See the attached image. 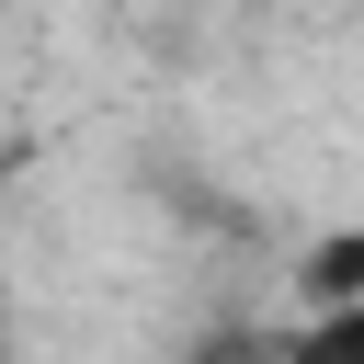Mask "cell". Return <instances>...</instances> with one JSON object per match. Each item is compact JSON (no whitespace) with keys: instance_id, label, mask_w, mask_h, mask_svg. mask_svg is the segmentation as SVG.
I'll list each match as a JSON object with an SVG mask.
<instances>
[{"instance_id":"cell-1","label":"cell","mask_w":364,"mask_h":364,"mask_svg":"<svg viewBox=\"0 0 364 364\" xmlns=\"http://www.w3.org/2000/svg\"><path fill=\"white\" fill-rule=\"evenodd\" d=\"M262 364H364V284H353V296H330V307H307Z\"/></svg>"},{"instance_id":"cell-2","label":"cell","mask_w":364,"mask_h":364,"mask_svg":"<svg viewBox=\"0 0 364 364\" xmlns=\"http://www.w3.org/2000/svg\"><path fill=\"white\" fill-rule=\"evenodd\" d=\"M364 284V228H330V239H307V262H296V296L307 307H330V296H353Z\"/></svg>"},{"instance_id":"cell-3","label":"cell","mask_w":364,"mask_h":364,"mask_svg":"<svg viewBox=\"0 0 364 364\" xmlns=\"http://www.w3.org/2000/svg\"><path fill=\"white\" fill-rule=\"evenodd\" d=\"M0 364H11V341H0Z\"/></svg>"}]
</instances>
